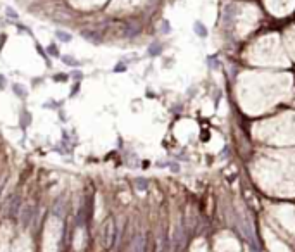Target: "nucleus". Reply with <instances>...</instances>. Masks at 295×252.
<instances>
[{"instance_id": "obj_1", "label": "nucleus", "mask_w": 295, "mask_h": 252, "mask_svg": "<svg viewBox=\"0 0 295 252\" xmlns=\"http://www.w3.org/2000/svg\"><path fill=\"white\" fill-rule=\"evenodd\" d=\"M114 237H116V226H114L112 221H107V225L104 226V244L105 245H112Z\"/></svg>"}, {"instance_id": "obj_2", "label": "nucleus", "mask_w": 295, "mask_h": 252, "mask_svg": "<svg viewBox=\"0 0 295 252\" xmlns=\"http://www.w3.org/2000/svg\"><path fill=\"white\" fill-rule=\"evenodd\" d=\"M143 249H145V238L142 235H138L131 245V252H143Z\"/></svg>"}, {"instance_id": "obj_3", "label": "nucleus", "mask_w": 295, "mask_h": 252, "mask_svg": "<svg viewBox=\"0 0 295 252\" xmlns=\"http://www.w3.org/2000/svg\"><path fill=\"white\" fill-rule=\"evenodd\" d=\"M193 29H195V33H197L199 36H202V38H204V36H207V28H205L200 21H197V22L193 24Z\"/></svg>"}, {"instance_id": "obj_4", "label": "nucleus", "mask_w": 295, "mask_h": 252, "mask_svg": "<svg viewBox=\"0 0 295 252\" xmlns=\"http://www.w3.org/2000/svg\"><path fill=\"white\" fill-rule=\"evenodd\" d=\"M57 36H59L60 40H64V41H67V40H71V36H69V35H64V31H59V33H57Z\"/></svg>"}, {"instance_id": "obj_5", "label": "nucleus", "mask_w": 295, "mask_h": 252, "mask_svg": "<svg viewBox=\"0 0 295 252\" xmlns=\"http://www.w3.org/2000/svg\"><path fill=\"white\" fill-rule=\"evenodd\" d=\"M48 52H50V54H54V55H57V48H54V45L48 48Z\"/></svg>"}]
</instances>
